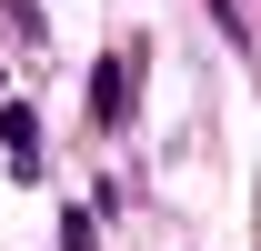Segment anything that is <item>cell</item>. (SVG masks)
<instances>
[{
    "instance_id": "1",
    "label": "cell",
    "mask_w": 261,
    "mask_h": 251,
    "mask_svg": "<svg viewBox=\"0 0 261 251\" xmlns=\"http://www.w3.org/2000/svg\"><path fill=\"white\" fill-rule=\"evenodd\" d=\"M130 101H141V61H130V51H100V61H91V121L121 131Z\"/></svg>"
},
{
    "instance_id": "2",
    "label": "cell",
    "mask_w": 261,
    "mask_h": 251,
    "mask_svg": "<svg viewBox=\"0 0 261 251\" xmlns=\"http://www.w3.org/2000/svg\"><path fill=\"white\" fill-rule=\"evenodd\" d=\"M0 141H10V181H40V111H0Z\"/></svg>"
},
{
    "instance_id": "3",
    "label": "cell",
    "mask_w": 261,
    "mask_h": 251,
    "mask_svg": "<svg viewBox=\"0 0 261 251\" xmlns=\"http://www.w3.org/2000/svg\"><path fill=\"white\" fill-rule=\"evenodd\" d=\"M91 241H100V211H70L61 221V251H91Z\"/></svg>"
},
{
    "instance_id": "4",
    "label": "cell",
    "mask_w": 261,
    "mask_h": 251,
    "mask_svg": "<svg viewBox=\"0 0 261 251\" xmlns=\"http://www.w3.org/2000/svg\"><path fill=\"white\" fill-rule=\"evenodd\" d=\"M201 10H211V20H221V31L241 40V0H201Z\"/></svg>"
}]
</instances>
